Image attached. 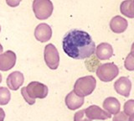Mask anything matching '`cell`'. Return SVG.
Listing matches in <instances>:
<instances>
[{"label": "cell", "instance_id": "6da1fadb", "mask_svg": "<svg viewBox=\"0 0 134 121\" xmlns=\"http://www.w3.org/2000/svg\"><path fill=\"white\" fill-rule=\"evenodd\" d=\"M62 48L69 57L75 60H84L95 53L96 44L87 32L73 29L63 37Z\"/></svg>", "mask_w": 134, "mask_h": 121}, {"label": "cell", "instance_id": "7a4b0ae2", "mask_svg": "<svg viewBox=\"0 0 134 121\" xmlns=\"http://www.w3.org/2000/svg\"><path fill=\"white\" fill-rule=\"evenodd\" d=\"M127 27V22L125 19L120 17V16H116L113 18L111 21V28L112 31L115 33H121L126 30Z\"/></svg>", "mask_w": 134, "mask_h": 121}, {"label": "cell", "instance_id": "3957f363", "mask_svg": "<svg viewBox=\"0 0 134 121\" xmlns=\"http://www.w3.org/2000/svg\"><path fill=\"white\" fill-rule=\"evenodd\" d=\"M120 10L121 14L128 18H134V9L132 7V0H125L121 3Z\"/></svg>", "mask_w": 134, "mask_h": 121}, {"label": "cell", "instance_id": "277c9868", "mask_svg": "<svg viewBox=\"0 0 134 121\" xmlns=\"http://www.w3.org/2000/svg\"><path fill=\"white\" fill-rule=\"evenodd\" d=\"M132 7H133V9H134V0H132Z\"/></svg>", "mask_w": 134, "mask_h": 121}]
</instances>
